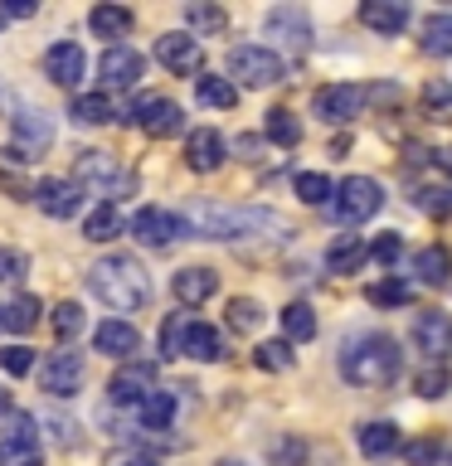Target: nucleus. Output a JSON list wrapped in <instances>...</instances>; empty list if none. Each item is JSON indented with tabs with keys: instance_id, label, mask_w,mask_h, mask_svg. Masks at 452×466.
<instances>
[{
	"instance_id": "f257e3e1",
	"label": "nucleus",
	"mask_w": 452,
	"mask_h": 466,
	"mask_svg": "<svg viewBox=\"0 0 452 466\" xmlns=\"http://www.w3.org/2000/svg\"><path fill=\"white\" fill-rule=\"evenodd\" d=\"M180 218H185V228L195 233V238H214V243H233V238H282V233H287L282 214L258 209V204L195 199Z\"/></svg>"
},
{
	"instance_id": "f03ea898",
	"label": "nucleus",
	"mask_w": 452,
	"mask_h": 466,
	"mask_svg": "<svg viewBox=\"0 0 452 466\" xmlns=\"http://www.w3.org/2000/svg\"><path fill=\"white\" fill-rule=\"evenodd\" d=\"M404 374V350L389 340V335H350L345 350H341V379L355 389H389L399 384Z\"/></svg>"
},
{
	"instance_id": "7ed1b4c3",
	"label": "nucleus",
	"mask_w": 452,
	"mask_h": 466,
	"mask_svg": "<svg viewBox=\"0 0 452 466\" xmlns=\"http://www.w3.org/2000/svg\"><path fill=\"white\" fill-rule=\"evenodd\" d=\"M87 291H93L102 306H112V311H141V306L151 301V277H146V268L137 258L108 253L87 268Z\"/></svg>"
},
{
	"instance_id": "20e7f679",
	"label": "nucleus",
	"mask_w": 452,
	"mask_h": 466,
	"mask_svg": "<svg viewBox=\"0 0 452 466\" xmlns=\"http://www.w3.org/2000/svg\"><path fill=\"white\" fill-rule=\"evenodd\" d=\"M73 180H78L83 189H93V195H102V204H112V199H122V195L137 189V175L122 170V166H117V156H108V151H83Z\"/></svg>"
},
{
	"instance_id": "39448f33",
	"label": "nucleus",
	"mask_w": 452,
	"mask_h": 466,
	"mask_svg": "<svg viewBox=\"0 0 452 466\" xmlns=\"http://www.w3.org/2000/svg\"><path fill=\"white\" fill-rule=\"evenodd\" d=\"M49 146H54V116L39 112V107H25V112H15V122H10V146H5L0 156L29 166V160H44V156H49Z\"/></svg>"
},
{
	"instance_id": "423d86ee",
	"label": "nucleus",
	"mask_w": 452,
	"mask_h": 466,
	"mask_svg": "<svg viewBox=\"0 0 452 466\" xmlns=\"http://www.w3.org/2000/svg\"><path fill=\"white\" fill-rule=\"evenodd\" d=\"M331 209L345 218V224H365V218H375L385 209V185L370 180V175H350V180L335 185V199Z\"/></svg>"
},
{
	"instance_id": "0eeeda50",
	"label": "nucleus",
	"mask_w": 452,
	"mask_h": 466,
	"mask_svg": "<svg viewBox=\"0 0 452 466\" xmlns=\"http://www.w3.org/2000/svg\"><path fill=\"white\" fill-rule=\"evenodd\" d=\"M282 78V58L262 44H239L229 49V83H248V87H272Z\"/></svg>"
},
{
	"instance_id": "6e6552de",
	"label": "nucleus",
	"mask_w": 452,
	"mask_h": 466,
	"mask_svg": "<svg viewBox=\"0 0 452 466\" xmlns=\"http://www.w3.org/2000/svg\"><path fill=\"white\" fill-rule=\"evenodd\" d=\"M0 466H39V428L29 413H10L0 432Z\"/></svg>"
},
{
	"instance_id": "1a4fd4ad",
	"label": "nucleus",
	"mask_w": 452,
	"mask_h": 466,
	"mask_svg": "<svg viewBox=\"0 0 452 466\" xmlns=\"http://www.w3.org/2000/svg\"><path fill=\"white\" fill-rule=\"evenodd\" d=\"M131 238L146 243V248H170L175 238H185V218L180 214H170V209H156V204H146V209L131 214Z\"/></svg>"
},
{
	"instance_id": "9d476101",
	"label": "nucleus",
	"mask_w": 452,
	"mask_h": 466,
	"mask_svg": "<svg viewBox=\"0 0 452 466\" xmlns=\"http://www.w3.org/2000/svg\"><path fill=\"white\" fill-rule=\"evenodd\" d=\"M39 384H44V393H54V399H73V393L83 389V355L73 345L54 350L39 370Z\"/></svg>"
},
{
	"instance_id": "9b49d317",
	"label": "nucleus",
	"mask_w": 452,
	"mask_h": 466,
	"mask_svg": "<svg viewBox=\"0 0 452 466\" xmlns=\"http://www.w3.org/2000/svg\"><path fill=\"white\" fill-rule=\"evenodd\" d=\"M29 199H35L49 218H73V214L83 209V185L78 180H64V175H44V180L29 189Z\"/></svg>"
},
{
	"instance_id": "f8f14e48",
	"label": "nucleus",
	"mask_w": 452,
	"mask_h": 466,
	"mask_svg": "<svg viewBox=\"0 0 452 466\" xmlns=\"http://www.w3.org/2000/svg\"><path fill=\"white\" fill-rule=\"evenodd\" d=\"M365 107V93L360 87H350V83H331V87H316V97H312V112L321 116V122H331V127H345V122H355Z\"/></svg>"
},
{
	"instance_id": "ddd939ff",
	"label": "nucleus",
	"mask_w": 452,
	"mask_h": 466,
	"mask_svg": "<svg viewBox=\"0 0 452 466\" xmlns=\"http://www.w3.org/2000/svg\"><path fill=\"white\" fill-rule=\"evenodd\" d=\"M262 29H268V39H277V44H282V49H292V54H306V49H312V20H306L297 5L268 10Z\"/></svg>"
},
{
	"instance_id": "4468645a",
	"label": "nucleus",
	"mask_w": 452,
	"mask_h": 466,
	"mask_svg": "<svg viewBox=\"0 0 452 466\" xmlns=\"http://www.w3.org/2000/svg\"><path fill=\"white\" fill-rule=\"evenodd\" d=\"M141 73H146V58L131 49V44H112V49H102V58H98L102 87H137Z\"/></svg>"
},
{
	"instance_id": "2eb2a0df",
	"label": "nucleus",
	"mask_w": 452,
	"mask_h": 466,
	"mask_svg": "<svg viewBox=\"0 0 452 466\" xmlns=\"http://www.w3.org/2000/svg\"><path fill=\"white\" fill-rule=\"evenodd\" d=\"M414 345L433 364H443L452 355V316L447 311H418L414 316Z\"/></svg>"
},
{
	"instance_id": "dca6fc26",
	"label": "nucleus",
	"mask_w": 452,
	"mask_h": 466,
	"mask_svg": "<svg viewBox=\"0 0 452 466\" xmlns=\"http://www.w3.org/2000/svg\"><path fill=\"white\" fill-rule=\"evenodd\" d=\"M131 122H137L146 137H175V131L185 127V112L175 107L170 97H141L137 107H131Z\"/></svg>"
},
{
	"instance_id": "f3484780",
	"label": "nucleus",
	"mask_w": 452,
	"mask_h": 466,
	"mask_svg": "<svg viewBox=\"0 0 452 466\" xmlns=\"http://www.w3.org/2000/svg\"><path fill=\"white\" fill-rule=\"evenodd\" d=\"M224 137H219L214 127H200V131H190L185 137V166L195 170V175H214L219 166H224Z\"/></svg>"
},
{
	"instance_id": "a211bd4d",
	"label": "nucleus",
	"mask_w": 452,
	"mask_h": 466,
	"mask_svg": "<svg viewBox=\"0 0 452 466\" xmlns=\"http://www.w3.org/2000/svg\"><path fill=\"white\" fill-rule=\"evenodd\" d=\"M156 393V370L151 364H127V370H117L112 374V384H108V399L112 403H146Z\"/></svg>"
},
{
	"instance_id": "6ab92c4d",
	"label": "nucleus",
	"mask_w": 452,
	"mask_h": 466,
	"mask_svg": "<svg viewBox=\"0 0 452 466\" xmlns=\"http://www.w3.org/2000/svg\"><path fill=\"white\" fill-rule=\"evenodd\" d=\"M83 68H87V58H83V49L73 39H58L54 49L44 54V78L58 83V87H73L83 78Z\"/></svg>"
},
{
	"instance_id": "aec40b11",
	"label": "nucleus",
	"mask_w": 452,
	"mask_h": 466,
	"mask_svg": "<svg viewBox=\"0 0 452 466\" xmlns=\"http://www.w3.org/2000/svg\"><path fill=\"white\" fill-rule=\"evenodd\" d=\"M156 58H160L170 73H195V68H200V39L185 35V29H170V35L156 39Z\"/></svg>"
},
{
	"instance_id": "412c9836",
	"label": "nucleus",
	"mask_w": 452,
	"mask_h": 466,
	"mask_svg": "<svg viewBox=\"0 0 452 466\" xmlns=\"http://www.w3.org/2000/svg\"><path fill=\"white\" fill-rule=\"evenodd\" d=\"M93 345L102 350L108 360H131L141 350V335L131 320H102V326L93 330Z\"/></svg>"
},
{
	"instance_id": "4be33fe9",
	"label": "nucleus",
	"mask_w": 452,
	"mask_h": 466,
	"mask_svg": "<svg viewBox=\"0 0 452 466\" xmlns=\"http://www.w3.org/2000/svg\"><path fill=\"white\" fill-rule=\"evenodd\" d=\"M170 291L180 297L185 306H204L219 291V272L214 268H180L170 277Z\"/></svg>"
},
{
	"instance_id": "5701e85b",
	"label": "nucleus",
	"mask_w": 452,
	"mask_h": 466,
	"mask_svg": "<svg viewBox=\"0 0 452 466\" xmlns=\"http://www.w3.org/2000/svg\"><path fill=\"white\" fill-rule=\"evenodd\" d=\"M360 25L375 29V35H399V29L408 25V5H399V0H365Z\"/></svg>"
},
{
	"instance_id": "b1692460",
	"label": "nucleus",
	"mask_w": 452,
	"mask_h": 466,
	"mask_svg": "<svg viewBox=\"0 0 452 466\" xmlns=\"http://www.w3.org/2000/svg\"><path fill=\"white\" fill-rule=\"evenodd\" d=\"M365 262H370V248L360 243V233H341V238H335L331 248H326V268L331 272H360Z\"/></svg>"
},
{
	"instance_id": "393cba45",
	"label": "nucleus",
	"mask_w": 452,
	"mask_h": 466,
	"mask_svg": "<svg viewBox=\"0 0 452 466\" xmlns=\"http://www.w3.org/2000/svg\"><path fill=\"white\" fill-rule=\"evenodd\" d=\"M87 25H93V35H98V39H127V35H131V25H137V15H131L127 5H93Z\"/></svg>"
},
{
	"instance_id": "a878e982",
	"label": "nucleus",
	"mask_w": 452,
	"mask_h": 466,
	"mask_svg": "<svg viewBox=\"0 0 452 466\" xmlns=\"http://www.w3.org/2000/svg\"><path fill=\"white\" fill-rule=\"evenodd\" d=\"M185 355H190V360H200V364H214V360H224V335H219L214 326H204V320H190Z\"/></svg>"
},
{
	"instance_id": "bb28decb",
	"label": "nucleus",
	"mask_w": 452,
	"mask_h": 466,
	"mask_svg": "<svg viewBox=\"0 0 452 466\" xmlns=\"http://www.w3.org/2000/svg\"><path fill=\"white\" fill-rule=\"evenodd\" d=\"M355 442H360V451L365 457H389L394 447H399V428H394V422H360L355 428Z\"/></svg>"
},
{
	"instance_id": "cd10ccee",
	"label": "nucleus",
	"mask_w": 452,
	"mask_h": 466,
	"mask_svg": "<svg viewBox=\"0 0 452 466\" xmlns=\"http://www.w3.org/2000/svg\"><path fill=\"white\" fill-rule=\"evenodd\" d=\"M414 272H418V282H428V287H447V277H452V253L447 248H418L414 253Z\"/></svg>"
},
{
	"instance_id": "c85d7f7f",
	"label": "nucleus",
	"mask_w": 452,
	"mask_h": 466,
	"mask_svg": "<svg viewBox=\"0 0 452 466\" xmlns=\"http://www.w3.org/2000/svg\"><path fill=\"white\" fill-rule=\"evenodd\" d=\"M137 418H141L146 432H166L170 422H175V393H170V389H156L151 399L137 408Z\"/></svg>"
},
{
	"instance_id": "c756f323",
	"label": "nucleus",
	"mask_w": 452,
	"mask_h": 466,
	"mask_svg": "<svg viewBox=\"0 0 452 466\" xmlns=\"http://www.w3.org/2000/svg\"><path fill=\"white\" fill-rule=\"evenodd\" d=\"M68 116H73V122H83V127H102V122H112V116H117V107H112L108 93H83V97H73Z\"/></svg>"
},
{
	"instance_id": "7c9ffc66",
	"label": "nucleus",
	"mask_w": 452,
	"mask_h": 466,
	"mask_svg": "<svg viewBox=\"0 0 452 466\" xmlns=\"http://www.w3.org/2000/svg\"><path fill=\"white\" fill-rule=\"evenodd\" d=\"M262 137H268L272 146H297L302 141V122L287 107H268V116H262Z\"/></svg>"
},
{
	"instance_id": "2f4dec72",
	"label": "nucleus",
	"mask_w": 452,
	"mask_h": 466,
	"mask_svg": "<svg viewBox=\"0 0 452 466\" xmlns=\"http://www.w3.org/2000/svg\"><path fill=\"white\" fill-rule=\"evenodd\" d=\"M117 233H122V214H117V204H98V209L87 214V224H83L87 243H112Z\"/></svg>"
},
{
	"instance_id": "473e14b6",
	"label": "nucleus",
	"mask_w": 452,
	"mask_h": 466,
	"mask_svg": "<svg viewBox=\"0 0 452 466\" xmlns=\"http://www.w3.org/2000/svg\"><path fill=\"white\" fill-rule=\"evenodd\" d=\"M195 97L204 102V107L229 112L233 102H239V87H233L229 78H214V73H204V78H195Z\"/></svg>"
},
{
	"instance_id": "72a5a7b5",
	"label": "nucleus",
	"mask_w": 452,
	"mask_h": 466,
	"mask_svg": "<svg viewBox=\"0 0 452 466\" xmlns=\"http://www.w3.org/2000/svg\"><path fill=\"white\" fill-rule=\"evenodd\" d=\"M316 335V311L306 301L282 306V340H312Z\"/></svg>"
},
{
	"instance_id": "f704fd0d",
	"label": "nucleus",
	"mask_w": 452,
	"mask_h": 466,
	"mask_svg": "<svg viewBox=\"0 0 452 466\" xmlns=\"http://www.w3.org/2000/svg\"><path fill=\"white\" fill-rule=\"evenodd\" d=\"M375 306H385V311H399V306L414 301V287L399 282V277H385V282H370V291H365Z\"/></svg>"
},
{
	"instance_id": "c9c22d12",
	"label": "nucleus",
	"mask_w": 452,
	"mask_h": 466,
	"mask_svg": "<svg viewBox=\"0 0 452 466\" xmlns=\"http://www.w3.org/2000/svg\"><path fill=\"white\" fill-rule=\"evenodd\" d=\"M39 311H44V306H39V297H29V291H20V297H15L10 306H5V330H35L39 326Z\"/></svg>"
},
{
	"instance_id": "e433bc0d",
	"label": "nucleus",
	"mask_w": 452,
	"mask_h": 466,
	"mask_svg": "<svg viewBox=\"0 0 452 466\" xmlns=\"http://www.w3.org/2000/svg\"><path fill=\"white\" fill-rule=\"evenodd\" d=\"M292 189H297L302 204H331V199H335V185H331L321 170H302L297 180H292Z\"/></svg>"
},
{
	"instance_id": "4c0bfd02",
	"label": "nucleus",
	"mask_w": 452,
	"mask_h": 466,
	"mask_svg": "<svg viewBox=\"0 0 452 466\" xmlns=\"http://www.w3.org/2000/svg\"><path fill=\"white\" fill-rule=\"evenodd\" d=\"M423 54H452V15L423 20Z\"/></svg>"
},
{
	"instance_id": "58836bf2",
	"label": "nucleus",
	"mask_w": 452,
	"mask_h": 466,
	"mask_svg": "<svg viewBox=\"0 0 452 466\" xmlns=\"http://www.w3.org/2000/svg\"><path fill=\"white\" fill-rule=\"evenodd\" d=\"M447 389H452L447 364H428V370H418V374H414V393H418V399H443Z\"/></svg>"
},
{
	"instance_id": "ea45409f",
	"label": "nucleus",
	"mask_w": 452,
	"mask_h": 466,
	"mask_svg": "<svg viewBox=\"0 0 452 466\" xmlns=\"http://www.w3.org/2000/svg\"><path fill=\"white\" fill-rule=\"evenodd\" d=\"M423 107H428L437 122H452V83L447 78H428V83H423Z\"/></svg>"
},
{
	"instance_id": "a19ab883",
	"label": "nucleus",
	"mask_w": 452,
	"mask_h": 466,
	"mask_svg": "<svg viewBox=\"0 0 452 466\" xmlns=\"http://www.w3.org/2000/svg\"><path fill=\"white\" fill-rule=\"evenodd\" d=\"M253 360H258V370L282 374V370H292V345H287V340H262V345L253 350Z\"/></svg>"
},
{
	"instance_id": "79ce46f5",
	"label": "nucleus",
	"mask_w": 452,
	"mask_h": 466,
	"mask_svg": "<svg viewBox=\"0 0 452 466\" xmlns=\"http://www.w3.org/2000/svg\"><path fill=\"white\" fill-rule=\"evenodd\" d=\"M185 335H190V316L175 311L166 326H160V355L175 360V355H185Z\"/></svg>"
},
{
	"instance_id": "37998d69",
	"label": "nucleus",
	"mask_w": 452,
	"mask_h": 466,
	"mask_svg": "<svg viewBox=\"0 0 452 466\" xmlns=\"http://www.w3.org/2000/svg\"><path fill=\"white\" fill-rule=\"evenodd\" d=\"M83 320H87V316H83L78 301H58V306H54V330H58V340H64V345L83 330Z\"/></svg>"
},
{
	"instance_id": "c03bdc74",
	"label": "nucleus",
	"mask_w": 452,
	"mask_h": 466,
	"mask_svg": "<svg viewBox=\"0 0 452 466\" xmlns=\"http://www.w3.org/2000/svg\"><path fill=\"white\" fill-rule=\"evenodd\" d=\"M258 320H262V306L253 297H233L229 301V326L233 330H258Z\"/></svg>"
},
{
	"instance_id": "a18cd8bd",
	"label": "nucleus",
	"mask_w": 452,
	"mask_h": 466,
	"mask_svg": "<svg viewBox=\"0 0 452 466\" xmlns=\"http://www.w3.org/2000/svg\"><path fill=\"white\" fill-rule=\"evenodd\" d=\"M0 370L15 374V379H25L29 370H35V350H29V345H5V350H0Z\"/></svg>"
},
{
	"instance_id": "49530a36",
	"label": "nucleus",
	"mask_w": 452,
	"mask_h": 466,
	"mask_svg": "<svg viewBox=\"0 0 452 466\" xmlns=\"http://www.w3.org/2000/svg\"><path fill=\"white\" fill-rule=\"evenodd\" d=\"M437 457H443V447H437L433 437H418V442L404 447V461L408 466H437Z\"/></svg>"
},
{
	"instance_id": "de8ad7c7",
	"label": "nucleus",
	"mask_w": 452,
	"mask_h": 466,
	"mask_svg": "<svg viewBox=\"0 0 452 466\" xmlns=\"http://www.w3.org/2000/svg\"><path fill=\"white\" fill-rule=\"evenodd\" d=\"M370 258H375V262H385V268H399V258H404V238H399V233H379V243L370 248Z\"/></svg>"
},
{
	"instance_id": "09e8293b",
	"label": "nucleus",
	"mask_w": 452,
	"mask_h": 466,
	"mask_svg": "<svg viewBox=\"0 0 452 466\" xmlns=\"http://www.w3.org/2000/svg\"><path fill=\"white\" fill-rule=\"evenodd\" d=\"M25 272H29V258L20 248H0V282H20Z\"/></svg>"
},
{
	"instance_id": "8fccbe9b",
	"label": "nucleus",
	"mask_w": 452,
	"mask_h": 466,
	"mask_svg": "<svg viewBox=\"0 0 452 466\" xmlns=\"http://www.w3.org/2000/svg\"><path fill=\"white\" fill-rule=\"evenodd\" d=\"M185 20L195 25V29H210V35H219V29H224V10H214V5H185Z\"/></svg>"
},
{
	"instance_id": "3c124183",
	"label": "nucleus",
	"mask_w": 452,
	"mask_h": 466,
	"mask_svg": "<svg viewBox=\"0 0 452 466\" xmlns=\"http://www.w3.org/2000/svg\"><path fill=\"white\" fill-rule=\"evenodd\" d=\"M418 209L447 218L452 214V189H418Z\"/></svg>"
},
{
	"instance_id": "603ef678",
	"label": "nucleus",
	"mask_w": 452,
	"mask_h": 466,
	"mask_svg": "<svg viewBox=\"0 0 452 466\" xmlns=\"http://www.w3.org/2000/svg\"><path fill=\"white\" fill-rule=\"evenodd\" d=\"M302 457H306V447L292 442V437H287V442H272V461L277 466H302Z\"/></svg>"
},
{
	"instance_id": "864d4df0",
	"label": "nucleus",
	"mask_w": 452,
	"mask_h": 466,
	"mask_svg": "<svg viewBox=\"0 0 452 466\" xmlns=\"http://www.w3.org/2000/svg\"><path fill=\"white\" fill-rule=\"evenodd\" d=\"M35 10H39L35 0H5V5H0V15H10V20H29Z\"/></svg>"
},
{
	"instance_id": "5fc2aeb1",
	"label": "nucleus",
	"mask_w": 452,
	"mask_h": 466,
	"mask_svg": "<svg viewBox=\"0 0 452 466\" xmlns=\"http://www.w3.org/2000/svg\"><path fill=\"white\" fill-rule=\"evenodd\" d=\"M233 151H239L243 160H253L258 156V137H239V141H233Z\"/></svg>"
},
{
	"instance_id": "6e6d98bb",
	"label": "nucleus",
	"mask_w": 452,
	"mask_h": 466,
	"mask_svg": "<svg viewBox=\"0 0 452 466\" xmlns=\"http://www.w3.org/2000/svg\"><path fill=\"white\" fill-rule=\"evenodd\" d=\"M437 166H443V170L452 175V146H447V151H437Z\"/></svg>"
},
{
	"instance_id": "4d7b16f0",
	"label": "nucleus",
	"mask_w": 452,
	"mask_h": 466,
	"mask_svg": "<svg viewBox=\"0 0 452 466\" xmlns=\"http://www.w3.org/2000/svg\"><path fill=\"white\" fill-rule=\"evenodd\" d=\"M122 466H156V461H151V457H127Z\"/></svg>"
},
{
	"instance_id": "13d9d810",
	"label": "nucleus",
	"mask_w": 452,
	"mask_h": 466,
	"mask_svg": "<svg viewBox=\"0 0 452 466\" xmlns=\"http://www.w3.org/2000/svg\"><path fill=\"white\" fill-rule=\"evenodd\" d=\"M0 330H5V306H0Z\"/></svg>"
},
{
	"instance_id": "bf43d9fd",
	"label": "nucleus",
	"mask_w": 452,
	"mask_h": 466,
	"mask_svg": "<svg viewBox=\"0 0 452 466\" xmlns=\"http://www.w3.org/2000/svg\"><path fill=\"white\" fill-rule=\"evenodd\" d=\"M219 466H243V461H219Z\"/></svg>"
}]
</instances>
